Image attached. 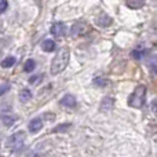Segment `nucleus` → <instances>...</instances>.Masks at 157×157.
<instances>
[{
  "label": "nucleus",
  "mask_w": 157,
  "mask_h": 157,
  "mask_svg": "<svg viewBox=\"0 0 157 157\" xmlns=\"http://www.w3.org/2000/svg\"><path fill=\"white\" fill-rule=\"evenodd\" d=\"M69 59H71V50L68 47H62L59 51L57 52V55L54 57L51 62V75H59L65 71V68L68 66Z\"/></svg>",
  "instance_id": "nucleus-1"
},
{
  "label": "nucleus",
  "mask_w": 157,
  "mask_h": 157,
  "mask_svg": "<svg viewBox=\"0 0 157 157\" xmlns=\"http://www.w3.org/2000/svg\"><path fill=\"white\" fill-rule=\"evenodd\" d=\"M146 91L147 88L145 84L136 86L135 90L132 91V94L128 97V105L136 109H142L145 106V102H146Z\"/></svg>",
  "instance_id": "nucleus-2"
},
{
  "label": "nucleus",
  "mask_w": 157,
  "mask_h": 157,
  "mask_svg": "<svg viewBox=\"0 0 157 157\" xmlns=\"http://www.w3.org/2000/svg\"><path fill=\"white\" fill-rule=\"evenodd\" d=\"M25 145V132L24 131H17L10 138L7 139V147L13 152H18Z\"/></svg>",
  "instance_id": "nucleus-3"
},
{
  "label": "nucleus",
  "mask_w": 157,
  "mask_h": 157,
  "mask_svg": "<svg viewBox=\"0 0 157 157\" xmlns=\"http://www.w3.org/2000/svg\"><path fill=\"white\" fill-rule=\"evenodd\" d=\"M90 30H91V26H90L87 22L78 21V22H76V24L72 25L71 35H72V37H81V36H86Z\"/></svg>",
  "instance_id": "nucleus-4"
},
{
  "label": "nucleus",
  "mask_w": 157,
  "mask_h": 157,
  "mask_svg": "<svg viewBox=\"0 0 157 157\" xmlns=\"http://www.w3.org/2000/svg\"><path fill=\"white\" fill-rule=\"evenodd\" d=\"M50 32L54 37H62V36L66 35V25L62 24V22H55V24L51 25Z\"/></svg>",
  "instance_id": "nucleus-5"
},
{
  "label": "nucleus",
  "mask_w": 157,
  "mask_h": 157,
  "mask_svg": "<svg viewBox=\"0 0 157 157\" xmlns=\"http://www.w3.org/2000/svg\"><path fill=\"white\" fill-rule=\"evenodd\" d=\"M112 22H113L112 17H109L106 13H99L98 14V17L95 18V24H97L98 26H101V28H108Z\"/></svg>",
  "instance_id": "nucleus-6"
},
{
  "label": "nucleus",
  "mask_w": 157,
  "mask_h": 157,
  "mask_svg": "<svg viewBox=\"0 0 157 157\" xmlns=\"http://www.w3.org/2000/svg\"><path fill=\"white\" fill-rule=\"evenodd\" d=\"M29 131L32 134H37L39 131L43 128V120L40 119V117H36V119H32L29 123Z\"/></svg>",
  "instance_id": "nucleus-7"
},
{
  "label": "nucleus",
  "mask_w": 157,
  "mask_h": 157,
  "mask_svg": "<svg viewBox=\"0 0 157 157\" xmlns=\"http://www.w3.org/2000/svg\"><path fill=\"white\" fill-rule=\"evenodd\" d=\"M76 98L73 97L72 94H66V95H63L62 98H61V105L62 106H65V108H75L76 106Z\"/></svg>",
  "instance_id": "nucleus-8"
},
{
  "label": "nucleus",
  "mask_w": 157,
  "mask_h": 157,
  "mask_svg": "<svg viewBox=\"0 0 157 157\" xmlns=\"http://www.w3.org/2000/svg\"><path fill=\"white\" fill-rule=\"evenodd\" d=\"M17 117L13 116V114L10 113H6V112H2V123L3 125H6V127H11V125L15 123Z\"/></svg>",
  "instance_id": "nucleus-9"
},
{
  "label": "nucleus",
  "mask_w": 157,
  "mask_h": 157,
  "mask_svg": "<svg viewBox=\"0 0 157 157\" xmlns=\"http://www.w3.org/2000/svg\"><path fill=\"white\" fill-rule=\"evenodd\" d=\"M146 3V0H125V4L128 8H132V10H138L142 8Z\"/></svg>",
  "instance_id": "nucleus-10"
},
{
  "label": "nucleus",
  "mask_w": 157,
  "mask_h": 157,
  "mask_svg": "<svg viewBox=\"0 0 157 157\" xmlns=\"http://www.w3.org/2000/svg\"><path fill=\"white\" fill-rule=\"evenodd\" d=\"M55 47H57V44H55L54 40H44L43 43H41V48L44 50L46 52H52L55 50Z\"/></svg>",
  "instance_id": "nucleus-11"
},
{
  "label": "nucleus",
  "mask_w": 157,
  "mask_h": 157,
  "mask_svg": "<svg viewBox=\"0 0 157 157\" xmlns=\"http://www.w3.org/2000/svg\"><path fill=\"white\" fill-rule=\"evenodd\" d=\"M146 54H147L146 48H135V50H132V52H131V57H132L134 59H142Z\"/></svg>",
  "instance_id": "nucleus-12"
},
{
  "label": "nucleus",
  "mask_w": 157,
  "mask_h": 157,
  "mask_svg": "<svg viewBox=\"0 0 157 157\" xmlns=\"http://www.w3.org/2000/svg\"><path fill=\"white\" fill-rule=\"evenodd\" d=\"M30 99H32V92L28 88H24L19 92V101H21V102H29Z\"/></svg>",
  "instance_id": "nucleus-13"
},
{
  "label": "nucleus",
  "mask_w": 157,
  "mask_h": 157,
  "mask_svg": "<svg viewBox=\"0 0 157 157\" xmlns=\"http://www.w3.org/2000/svg\"><path fill=\"white\" fill-rule=\"evenodd\" d=\"M15 62H17V58H15V57H7L6 59H3L2 66L7 69V68H11V66L15 65Z\"/></svg>",
  "instance_id": "nucleus-14"
},
{
  "label": "nucleus",
  "mask_w": 157,
  "mask_h": 157,
  "mask_svg": "<svg viewBox=\"0 0 157 157\" xmlns=\"http://www.w3.org/2000/svg\"><path fill=\"white\" fill-rule=\"evenodd\" d=\"M35 68H36L35 59H28L26 62H25V65H24V71L26 72V73H30V72H33V71H35Z\"/></svg>",
  "instance_id": "nucleus-15"
},
{
  "label": "nucleus",
  "mask_w": 157,
  "mask_h": 157,
  "mask_svg": "<svg viewBox=\"0 0 157 157\" xmlns=\"http://www.w3.org/2000/svg\"><path fill=\"white\" fill-rule=\"evenodd\" d=\"M71 127H72L71 123H63V124H59L58 127L52 128V132H65V131H68Z\"/></svg>",
  "instance_id": "nucleus-16"
},
{
  "label": "nucleus",
  "mask_w": 157,
  "mask_h": 157,
  "mask_svg": "<svg viewBox=\"0 0 157 157\" xmlns=\"http://www.w3.org/2000/svg\"><path fill=\"white\" fill-rule=\"evenodd\" d=\"M109 84V80L105 77H97L94 78V86L95 87H106Z\"/></svg>",
  "instance_id": "nucleus-17"
},
{
  "label": "nucleus",
  "mask_w": 157,
  "mask_h": 157,
  "mask_svg": "<svg viewBox=\"0 0 157 157\" xmlns=\"http://www.w3.org/2000/svg\"><path fill=\"white\" fill-rule=\"evenodd\" d=\"M0 3H2V4H0V11L6 13V10H7V7H8V2L7 0H0Z\"/></svg>",
  "instance_id": "nucleus-18"
},
{
  "label": "nucleus",
  "mask_w": 157,
  "mask_h": 157,
  "mask_svg": "<svg viewBox=\"0 0 157 157\" xmlns=\"http://www.w3.org/2000/svg\"><path fill=\"white\" fill-rule=\"evenodd\" d=\"M40 78H41V75L33 76V77H30V78H29V83H30V84H37V83H39L37 80H40Z\"/></svg>",
  "instance_id": "nucleus-19"
},
{
  "label": "nucleus",
  "mask_w": 157,
  "mask_h": 157,
  "mask_svg": "<svg viewBox=\"0 0 157 157\" xmlns=\"http://www.w3.org/2000/svg\"><path fill=\"white\" fill-rule=\"evenodd\" d=\"M7 90H10V84H3V86H2V90H0V94L4 95Z\"/></svg>",
  "instance_id": "nucleus-20"
}]
</instances>
